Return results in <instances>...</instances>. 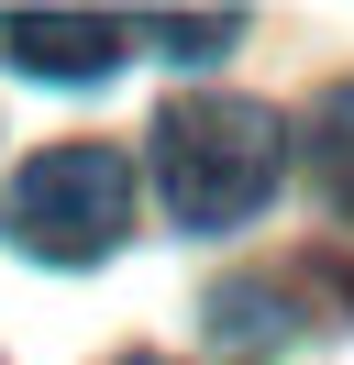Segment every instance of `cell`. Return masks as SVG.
Here are the masks:
<instances>
[{
    "label": "cell",
    "instance_id": "6da1fadb",
    "mask_svg": "<svg viewBox=\"0 0 354 365\" xmlns=\"http://www.w3.org/2000/svg\"><path fill=\"white\" fill-rule=\"evenodd\" d=\"M277 178H288V122L266 100H166L155 111V188L188 232L255 222Z\"/></svg>",
    "mask_w": 354,
    "mask_h": 365
},
{
    "label": "cell",
    "instance_id": "7a4b0ae2",
    "mask_svg": "<svg viewBox=\"0 0 354 365\" xmlns=\"http://www.w3.org/2000/svg\"><path fill=\"white\" fill-rule=\"evenodd\" d=\"M133 232V166L122 144H44L11 188H0V244L34 266H100Z\"/></svg>",
    "mask_w": 354,
    "mask_h": 365
},
{
    "label": "cell",
    "instance_id": "3957f363",
    "mask_svg": "<svg viewBox=\"0 0 354 365\" xmlns=\"http://www.w3.org/2000/svg\"><path fill=\"white\" fill-rule=\"evenodd\" d=\"M0 56H11L22 78L78 89V78H111L133 56V23L122 11H0Z\"/></svg>",
    "mask_w": 354,
    "mask_h": 365
},
{
    "label": "cell",
    "instance_id": "277c9868",
    "mask_svg": "<svg viewBox=\"0 0 354 365\" xmlns=\"http://www.w3.org/2000/svg\"><path fill=\"white\" fill-rule=\"evenodd\" d=\"M299 155H310V178H321V200L354 222V78H332V89L310 100V144Z\"/></svg>",
    "mask_w": 354,
    "mask_h": 365
},
{
    "label": "cell",
    "instance_id": "5b68a950",
    "mask_svg": "<svg viewBox=\"0 0 354 365\" xmlns=\"http://www.w3.org/2000/svg\"><path fill=\"white\" fill-rule=\"evenodd\" d=\"M122 365H166V354H122Z\"/></svg>",
    "mask_w": 354,
    "mask_h": 365
}]
</instances>
